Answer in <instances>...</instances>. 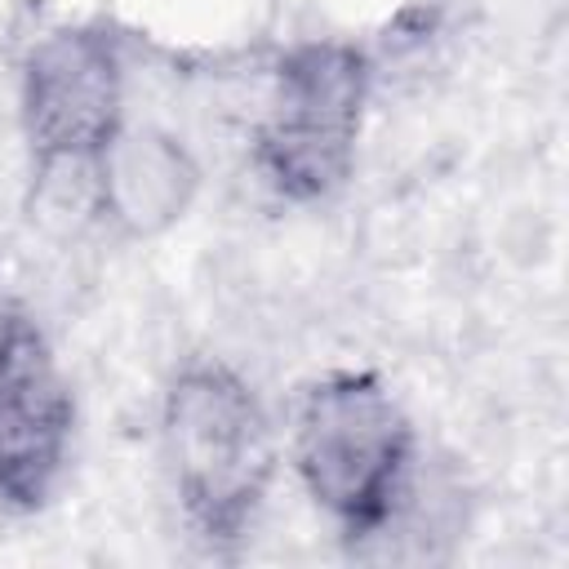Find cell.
Returning <instances> with one entry per match:
<instances>
[{"mask_svg": "<svg viewBox=\"0 0 569 569\" xmlns=\"http://www.w3.org/2000/svg\"><path fill=\"white\" fill-rule=\"evenodd\" d=\"M164 449L191 529L236 547L271 480V431L258 396L227 365H191L164 396Z\"/></svg>", "mask_w": 569, "mask_h": 569, "instance_id": "obj_1", "label": "cell"}, {"mask_svg": "<svg viewBox=\"0 0 569 569\" xmlns=\"http://www.w3.org/2000/svg\"><path fill=\"white\" fill-rule=\"evenodd\" d=\"M293 458L316 507L347 538H369L396 511L413 427L378 373H329L298 405Z\"/></svg>", "mask_w": 569, "mask_h": 569, "instance_id": "obj_2", "label": "cell"}, {"mask_svg": "<svg viewBox=\"0 0 569 569\" xmlns=\"http://www.w3.org/2000/svg\"><path fill=\"white\" fill-rule=\"evenodd\" d=\"M369 98V58L347 40H307L284 53L258 129V169L289 200L342 187Z\"/></svg>", "mask_w": 569, "mask_h": 569, "instance_id": "obj_3", "label": "cell"}, {"mask_svg": "<svg viewBox=\"0 0 569 569\" xmlns=\"http://www.w3.org/2000/svg\"><path fill=\"white\" fill-rule=\"evenodd\" d=\"M120 49L102 27H62L44 36L22 71V120L31 151L53 160H93L120 124Z\"/></svg>", "mask_w": 569, "mask_h": 569, "instance_id": "obj_4", "label": "cell"}, {"mask_svg": "<svg viewBox=\"0 0 569 569\" xmlns=\"http://www.w3.org/2000/svg\"><path fill=\"white\" fill-rule=\"evenodd\" d=\"M71 391L22 307L0 311V507L36 511L67 458Z\"/></svg>", "mask_w": 569, "mask_h": 569, "instance_id": "obj_5", "label": "cell"}]
</instances>
